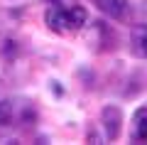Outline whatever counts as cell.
<instances>
[{"instance_id":"cell-6","label":"cell","mask_w":147,"mask_h":145,"mask_svg":"<svg viewBox=\"0 0 147 145\" xmlns=\"http://www.w3.org/2000/svg\"><path fill=\"white\" fill-rule=\"evenodd\" d=\"M135 140L147 143V106L135 111Z\"/></svg>"},{"instance_id":"cell-2","label":"cell","mask_w":147,"mask_h":145,"mask_svg":"<svg viewBox=\"0 0 147 145\" xmlns=\"http://www.w3.org/2000/svg\"><path fill=\"white\" fill-rule=\"evenodd\" d=\"M100 120L105 125V133H108V140H115L120 135V120H123V113L118 106H105L103 113H100Z\"/></svg>"},{"instance_id":"cell-7","label":"cell","mask_w":147,"mask_h":145,"mask_svg":"<svg viewBox=\"0 0 147 145\" xmlns=\"http://www.w3.org/2000/svg\"><path fill=\"white\" fill-rule=\"evenodd\" d=\"M10 120H12L10 101H0V125H10Z\"/></svg>"},{"instance_id":"cell-4","label":"cell","mask_w":147,"mask_h":145,"mask_svg":"<svg viewBox=\"0 0 147 145\" xmlns=\"http://www.w3.org/2000/svg\"><path fill=\"white\" fill-rule=\"evenodd\" d=\"M130 49H132V54L140 57V59L147 57V27L140 25V27L132 30V35H130Z\"/></svg>"},{"instance_id":"cell-1","label":"cell","mask_w":147,"mask_h":145,"mask_svg":"<svg viewBox=\"0 0 147 145\" xmlns=\"http://www.w3.org/2000/svg\"><path fill=\"white\" fill-rule=\"evenodd\" d=\"M44 20H47L49 30L57 32V35H66V32H74L71 25H69V15H66V5H52L47 10V15H44Z\"/></svg>"},{"instance_id":"cell-3","label":"cell","mask_w":147,"mask_h":145,"mask_svg":"<svg viewBox=\"0 0 147 145\" xmlns=\"http://www.w3.org/2000/svg\"><path fill=\"white\" fill-rule=\"evenodd\" d=\"M96 5L113 20H123L127 15V0H96Z\"/></svg>"},{"instance_id":"cell-5","label":"cell","mask_w":147,"mask_h":145,"mask_svg":"<svg viewBox=\"0 0 147 145\" xmlns=\"http://www.w3.org/2000/svg\"><path fill=\"white\" fill-rule=\"evenodd\" d=\"M66 15H69L71 30H81V27L86 25V20H88V12H86V7H81V5H66Z\"/></svg>"}]
</instances>
